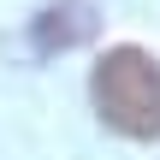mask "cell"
Masks as SVG:
<instances>
[{
  "label": "cell",
  "instance_id": "cell-1",
  "mask_svg": "<svg viewBox=\"0 0 160 160\" xmlns=\"http://www.w3.org/2000/svg\"><path fill=\"white\" fill-rule=\"evenodd\" d=\"M95 113L101 125H113L119 137L154 142L160 137V59L142 48H107L95 77H89Z\"/></svg>",
  "mask_w": 160,
  "mask_h": 160
},
{
  "label": "cell",
  "instance_id": "cell-2",
  "mask_svg": "<svg viewBox=\"0 0 160 160\" xmlns=\"http://www.w3.org/2000/svg\"><path fill=\"white\" fill-rule=\"evenodd\" d=\"M89 36H95V6L89 0H59V6L36 12V24H30V48L36 53H65V48L89 42Z\"/></svg>",
  "mask_w": 160,
  "mask_h": 160
}]
</instances>
